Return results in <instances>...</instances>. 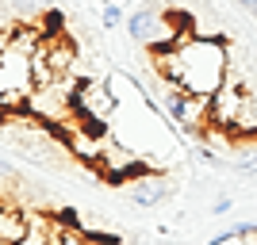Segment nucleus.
<instances>
[{
  "label": "nucleus",
  "instance_id": "f257e3e1",
  "mask_svg": "<svg viewBox=\"0 0 257 245\" xmlns=\"http://www.w3.org/2000/svg\"><path fill=\"white\" fill-rule=\"evenodd\" d=\"M150 58H154L150 62L154 77L169 81V85H181L184 92L207 96V100L223 88L226 73H230V50L219 35H192L177 46L150 50Z\"/></svg>",
  "mask_w": 257,
  "mask_h": 245
},
{
  "label": "nucleus",
  "instance_id": "f03ea898",
  "mask_svg": "<svg viewBox=\"0 0 257 245\" xmlns=\"http://www.w3.org/2000/svg\"><path fill=\"white\" fill-rule=\"evenodd\" d=\"M115 107H119V100H115V92H111L107 81H100V77H81L77 81L73 111H77L81 123H107Z\"/></svg>",
  "mask_w": 257,
  "mask_h": 245
},
{
  "label": "nucleus",
  "instance_id": "7ed1b4c3",
  "mask_svg": "<svg viewBox=\"0 0 257 245\" xmlns=\"http://www.w3.org/2000/svg\"><path fill=\"white\" fill-rule=\"evenodd\" d=\"M127 199L135 203V207H158V203L169 199V180L165 176H158V172H142V176H135V180L127 184Z\"/></svg>",
  "mask_w": 257,
  "mask_h": 245
},
{
  "label": "nucleus",
  "instance_id": "20e7f679",
  "mask_svg": "<svg viewBox=\"0 0 257 245\" xmlns=\"http://www.w3.org/2000/svg\"><path fill=\"white\" fill-rule=\"evenodd\" d=\"M27 237V211L0 203V245H20Z\"/></svg>",
  "mask_w": 257,
  "mask_h": 245
},
{
  "label": "nucleus",
  "instance_id": "39448f33",
  "mask_svg": "<svg viewBox=\"0 0 257 245\" xmlns=\"http://www.w3.org/2000/svg\"><path fill=\"white\" fill-rule=\"evenodd\" d=\"M20 245H54V218H43L39 211H27V237Z\"/></svg>",
  "mask_w": 257,
  "mask_h": 245
},
{
  "label": "nucleus",
  "instance_id": "423d86ee",
  "mask_svg": "<svg viewBox=\"0 0 257 245\" xmlns=\"http://www.w3.org/2000/svg\"><path fill=\"white\" fill-rule=\"evenodd\" d=\"M123 20H127V12H123V4H115V0H107V4H104V27H107V31H115V27H119Z\"/></svg>",
  "mask_w": 257,
  "mask_h": 245
},
{
  "label": "nucleus",
  "instance_id": "0eeeda50",
  "mask_svg": "<svg viewBox=\"0 0 257 245\" xmlns=\"http://www.w3.org/2000/svg\"><path fill=\"white\" fill-rule=\"evenodd\" d=\"M196 161H200L204 169H223V165H226V161H223V157H215V153H211L207 146H200V149H196Z\"/></svg>",
  "mask_w": 257,
  "mask_h": 245
},
{
  "label": "nucleus",
  "instance_id": "6e6552de",
  "mask_svg": "<svg viewBox=\"0 0 257 245\" xmlns=\"http://www.w3.org/2000/svg\"><path fill=\"white\" fill-rule=\"evenodd\" d=\"M230 207H234V199H230V195H223V199H215V203H211V214H226Z\"/></svg>",
  "mask_w": 257,
  "mask_h": 245
},
{
  "label": "nucleus",
  "instance_id": "1a4fd4ad",
  "mask_svg": "<svg viewBox=\"0 0 257 245\" xmlns=\"http://www.w3.org/2000/svg\"><path fill=\"white\" fill-rule=\"evenodd\" d=\"M16 176H20V172H16V165H8V161H4V157H0V180H16Z\"/></svg>",
  "mask_w": 257,
  "mask_h": 245
},
{
  "label": "nucleus",
  "instance_id": "9d476101",
  "mask_svg": "<svg viewBox=\"0 0 257 245\" xmlns=\"http://www.w3.org/2000/svg\"><path fill=\"white\" fill-rule=\"evenodd\" d=\"M23 8H39V12H54V0H20Z\"/></svg>",
  "mask_w": 257,
  "mask_h": 245
}]
</instances>
